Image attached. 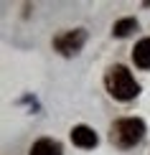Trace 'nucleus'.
Segmentation results:
<instances>
[{
    "mask_svg": "<svg viewBox=\"0 0 150 155\" xmlns=\"http://www.w3.org/2000/svg\"><path fill=\"white\" fill-rule=\"evenodd\" d=\"M104 84H107L109 94L115 97V99L120 102H127V99H135L140 92L138 81H135V76L127 71L125 66H112L107 71V76H104Z\"/></svg>",
    "mask_w": 150,
    "mask_h": 155,
    "instance_id": "obj_1",
    "label": "nucleus"
},
{
    "mask_svg": "<svg viewBox=\"0 0 150 155\" xmlns=\"http://www.w3.org/2000/svg\"><path fill=\"white\" fill-rule=\"evenodd\" d=\"M31 155H61V143H56L51 137H41L33 143Z\"/></svg>",
    "mask_w": 150,
    "mask_h": 155,
    "instance_id": "obj_6",
    "label": "nucleus"
},
{
    "mask_svg": "<svg viewBox=\"0 0 150 155\" xmlns=\"http://www.w3.org/2000/svg\"><path fill=\"white\" fill-rule=\"evenodd\" d=\"M132 61L138 64L140 69H150V38H142V41L135 43V48H132Z\"/></svg>",
    "mask_w": 150,
    "mask_h": 155,
    "instance_id": "obj_5",
    "label": "nucleus"
},
{
    "mask_svg": "<svg viewBox=\"0 0 150 155\" xmlns=\"http://www.w3.org/2000/svg\"><path fill=\"white\" fill-rule=\"evenodd\" d=\"M71 143L76 147H94L97 145V132L87 125H76L71 130Z\"/></svg>",
    "mask_w": 150,
    "mask_h": 155,
    "instance_id": "obj_4",
    "label": "nucleus"
},
{
    "mask_svg": "<svg viewBox=\"0 0 150 155\" xmlns=\"http://www.w3.org/2000/svg\"><path fill=\"white\" fill-rule=\"evenodd\" d=\"M142 137H145V122L138 117L117 120L112 125V130H109V140L117 147H135Z\"/></svg>",
    "mask_w": 150,
    "mask_h": 155,
    "instance_id": "obj_2",
    "label": "nucleus"
},
{
    "mask_svg": "<svg viewBox=\"0 0 150 155\" xmlns=\"http://www.w3.org/2000/svg\"><path fill=\"white\" fill-rule=\"evenodd\" d=\"M132 31H138V21H135V18H122V21H117V23H115L112 33H115V36H120V38H125V36L132 33Z\"/></svg>",
    "mask_w": 150,
    "mask_h": 155,
    "instance_id": "obj_7",
    "label": "nucleus"
},
{
    "mask_svg": "<svg viewBox=\"0 0 150 155\" xmlns=\"http://www.w3.org/2000/svg\"><path fill=\"white\" fill-rule=\"evenodd\" d=\"M84 41H87V33H84L82 28L66 31V33H61V36L54 38V48L61 51L64 56H74V54H79V51H82Z\"/></svg>",
    "mask_w": 150,
    "mask_h": 155,
    "instance_id": "obj_3",
    "label": "nucleus"
}]
</instances>
